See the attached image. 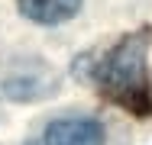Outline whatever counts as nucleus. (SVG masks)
<instances>
[{
	"mask_svg": "<svg viewBox=\"0 0 152 145\" xmlns=\"http://www.w3.org/2000/svg\"><path fill=\"white\" fill-rule=\"evenodd\" d=\"M149 39H152L149 29H136L126 39H120L97 65V87L120 107L133 110L136 116H146L152 110L149 81H146Z\"/></svg>",
	"mask_w": 152,
	"mask_h": 145,
	"instance_id": "1",
	"label": "nucleus"
},
{
	"mask_svg": "<svg viewBox=\"0 0 152 145\" xmlns=\"http://www.w3.org/2000/svg\"><path fill=\"white\" fill-rule=\"evenodd\" d=\"M45 145H104V126L91 116H65L45 126Z\"/></svg>",
	"mask_w": 152,
	"mask_h": 145,
	"instance_id": "2",
	"label": "nucleus"
},
{
	"mask_svg": "<svg viewBox=\"0 0 152 145\" xmlns=\"http://www.w3.org/2000/svg\"><path fill=\"white\" fill-rule=\"evenodd\" d=\"M16 3H20V13L26 20L42 23V26L65 23L81 10V0H16Z\"/></svg>",
	"mask_w": 152,
	"mask_h": 145,
	"instance_id": "3",
	"label": "nucleus"
},
{
	"mask_svg": "<svg viewBox=\"0 0 152 145\" xmlns=\"http://www.w3.org/2000/svg\"><path fill=\"white\" fill-rule=\"evenodd\" d=\"M32 145H36V142H32Z\"/></svg>",
	"mask_w": 152,
	"mask_h": 145,
	"instance_id": "4",
	"label": "nucleus"
}]
</instances>
